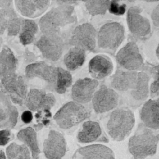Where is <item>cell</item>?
Returning <instances> with one entry per match:
<instances>
[{
  "instance_id": "1",
  "label": "cell",
  "mask_w": 159,
  "mask_h": 159,
  "mask_svg": "<svg viewBox=\"0 0 159 159\" xmlns=\"http://www.w3.org/2000/svg\"><path fill=\"white\" fill-rule=\"evenodd\" d=\"M159 135L153 130L139 124L128 142V149L134 159H145L157 152Z\"/></svg>"
},
{
  "instance_id": "2",
  "label": "cell",
  "mask_w": 159,
  "mask_h": 159,
  "mask_svg": "<svg viewBox=\"0 0 159 159\" xmlns=\"http://www.w3.org/2000/svg\"><path fill=\"white\" fill-rule=\"evenodd\" d=\"M72 5H61L51 9L41 18L39 27L43 35H58L64 27L76 22Z\"/></svg>"
},
{
  "instance_id": "3",
  "label": "cell",
  "mask_w": 159,
  "mask_h": 159,
  "mask_svg": "<svg viewBox=\"0 0 159 159\" xmlns=\"http://www.w3.org/2000/svg\"><path fill=\"white\" fill-rule=\"evenodd\" d=\"M135 123L133 111L127 108H119L112 111L106 123L109 135L115 141H121L129 136Z\"/></svg>"
},
{
  "instance_id": "4",
  "label": "cell",
  "mask_w": 159,
  "mask_h": 159,
  "mask_svg": "<svg viewBox=\"0 0 159 159\" xmlns=\"http://www.w3.org/2000/svg\"><path fill=\"white\" fill-rule=\"evenodd\" d=\"M90 116V111L83 105L70 101L59 109L53 119L61 129L68 130L80 124Z\"/></svg>"
},
{
  "instance_id": "5",
  "label": "cell",
  "mask_w": 159,
  "mask_h": 159,
  "mask_svg": "<svg viewBox=\"0 0 159 159\" xmlns=\"http://www.w3.org/2000/svg\"><path fill=\"white\" fill-rule=\"evenodd\" d=\"M124 39V28L117 22L105 24L98 33V47L104 50H116Z\"/></svg>"
},
{
  "instance_id": "6",
  "label": "cell",
  "mask_w": 159,
  "mask_h": 159,
  "mask_svg": "<svg viewBox=\"0 0 159 159\" xmlns=\"http://www.w3.org/2000/svg\"><path fill=\"white\" fill-rule=\"evenodd\" d=\"M2 92L10 98L15 105L23 106L25 103L28 93V86L25 79L16 73L1 80Z\"/></svg>"
},
{
  "instance_id": "7",
  "label": "cell",
  "mask_w": 159,
  "mask_h": 159,
  "mask_svg": "<svg viewBox=\"0 0 159 159\" xmlns=\"http://www.w3.org/2000/svg\"><path fill=\"white\" fill-rule=\"evenodd\" d=\"M96 36L97 31L93 26L85 23L75 28L70 39L69 43L84 51H93L96 47Z\"/></svg>"
},
{
  "instance_id": "8",
  "label": "cell",
  "mask_w": 159,
  "mask_h": 159,
  "mask_svg": "<svg viewBox=\"0 0 159 159\" xmlns=\"http://www.w3.org/2000/svg\"><path fill=\"white\" fill-rule=\"evenodd\" d=\"M119 99V95L115 90L103 84L96 91L93 97V108L98 114L108 112L117 107Z\"/></svg>"
},
{
  "instance_id": "9",
  "label": "cell",
  "mask_w": 159,
  "mask_h": 159,
  "mask_svg": "<svg viewBox=\"0 0 159 159\" xmlns=\"http://www.w3.org/2000/svg\"><path fill=\"white\" fill-rule=\"evenodd\" d=\"M35 45L43 57L50 61H57L63 54L64 42L58 35H42Z\"/></svg>"
},
{
  "instance_id": "10",
  "label": "cell",
  "mask_w": 159,
  "mask_h": 159,
  "mask_svg": "<svg viewBox=\"0 0 159 159\" xmlns=\"http://www.w3.org/2000/svg\"><path fill=\"white\" fill-rule=\"evenodd\" d=\"M116 59L118 64L128 71L139 69L143 63V58L135 43L130 42L117 53Z\"/></svg>"
},
{
  "instance_id": "11",
  "label": "cell",
  "mask_w": 159,
  "mask_h": 159,
  "mask_svg": "<svg viewBox=\"0 0 159 159\" xmlns=\"http://www.w3.org/2000/svg\"><path fill=\"white\" fill-rule=\"evenodd\" d=\"M56 102L55 97L52 93L34 88L28 93L25 104L30 111L41 112L50 111Z\"/></svg>"
},
{
  "instance_id": "12",
  "label": "cell",
  "mask_w": 159,
  "mask_h": 159,
  "mask_svg": "<svg viewBox=\"0 0 159 159\" xmlns=\"http://www.w3.org/2000/svg\"><path fill=\"white\" fill-rule=\"evenodd\" d=\"M142 9L139 6H132L127 13V26L132 34L138 37H147L151 32V24L148 19L141 15Z\"/></svg>"
},
{
  "instance_id": "13",
  "label": "cell",
  "mask_w": 159,
  "mask_h": 159,
  "mask_svg": "<svg viewBox=\"0 0 159 159\" xmlns=\"http://www.w3.org/2000/svg\"><path fill=\"white\" fill-rule=\"evenodd\" d=\"M66 143L63 134L51 130L44 140L43 152L47 159H62L66 153Z\"/></svg>"
},
{
  "instance_id": "14",
  "label": "cell",
  "mask_w": 159,
  "mask_h": 159,
  "mask_svg": "<svg viewBox=\"0 0 159 159\" xmlns=\"http://www.w3.org/2000/svg\"><path fill=\"white\" fill-rule=\"evenodd\" d=\"M99 85L97 80L85 78L79 79L73 84L71 89V97L73 101L85 104L92 101Z\"/></svg>"
},
{
  "instance_id": "15",
  "label": "cell",
  "mask_w": 159,
  "mask_h": 159,
  "mask_svg": "<svg viewBox=\"0 0 159 159\" xmlns=\"http://www.w3.org/2000/svg\"><path fill=\"white\" fill-rule=\"evenodd\" d=\"M18 110L6 93L0 91V129L11 130L18 119Z\"/></svg>"
},
{
  "instance_id": "16",
  "label": "cell",
  "mask_w": 159,
  "mask_h": 159,
  "mask_svg": "<svg viewBox=\"0 0 159 159\" xmlns=\"http://www.w3.org/2000/svg\"><path fill=\"white\" fill-rule=\"evenodd\" d=\"M25 76L28 79L39 78L48 84H55L57 78V67L44 62H35L27 66Z\"/></svg>"
},
{
  "instance_id": "17",
  "label": "cell",
  "mask_w": 159,
  "mask_h": 159,
  "mask_svg": "<svg viewBox=\"0 0 159 159\" xmlns=\"http://www.w3.org/2000/svg\"><path fill=\"white\" fill-rule=\"evenodd\" d=\"M49 0H16V7L18 12L25 17L35 18L41 16L49 8Z\"/></svg>"
},
{
  "instance_id": "18",
  "label": "cell",
  "mask_w": 159,
  "mask_h": 159,
  "mask_svg": "<svg viewBox=\"0 0 159 159\" xmlns=\"http://www.w3.org/2000/svg\"><path fill=\"white\" fill-rule=\"evenodd\" d=\"M138 72L118 69L111 77V84L113 90L120 92L134 91L137 81Z\"/></svg>"
},
{
  "instance_id": "19",
  "label": "cell",
  "mask_w": 159,
  "mask_h": 159,
  "mask_svg": "<svg viewBox=\"0 0 159 159\" xmlns=\"http://www.w3.org/2000/svg\"><path fill=\"white\" fill-rule=\"evenodd\" d=\"M88 66L89 73L94 80H103L113 72V63L105 55H98L94 57L90 60Z\"/></svg>"
},
{
  "instance_id": "20",
  "label": "cell",
  "mask_w": 159,
  "mask_h": 159,
  "mask_svg": "<svg viewBox=\"0 0 159 159\" xmlns=\"http://www.w3.org/2000/svg\"><path fill=\"white\" fill-rule=\"evenodd\" d=\"M74 159H115L111 149L102 144H93L80 148Z\"/></svg>"
},
{
  "instance_id": "21",
  "label": "cell",
  "mask_w": 159,
  "mask_h": 159,
  "mask_svg": "<svg viewBox=\"0 0 159 159\" xmlns=\"http://www.w3.org/2000/svg\"><path fill=\"white\" fill-rule=\"evenodd\" d=\"M142 124L152 130L159 128V98L148 100L143 105L140 112Z\"/></svg>"
},
{
  "instance_id": "22",
  "label": "cell",
  "mask_w": 159,
  "mask_h": 159,
  "mask_svg": "<svg viewBox=\"0 0 159 159\" xmlns=\"http://www.w3.org/2000/svg\"><path fill=\"white\" fill-rule=\"evenodd\" d=\"M18 61L14 54L7 46L0 52V80L16 73Z\"/></svg>"
},
{
  "instance_id": "23",
  "label": "cell",
  "mask_w": 159,
  "mask_h": 159,
  "mask_svg": "<svg viewBox=\"0 0 159 159\" xmlns=\"http://www.w3.org/2000/svg\"><path fill=\"white\" fill-rule=\"evenodd\" d=\"M102 134V128L98 122L86 121L83 124L81 130L78 133L77 139L81 143H92L98 139Z\"/></svg>"
},
{
  "instance_id": "24",
  "label": "cell",
  "mask_w": 159,
  "mask_h": 159,
  "mask_svg": "<svg viewBox=\"0 0 159 159\" xmlns=\"http://www.w3.org/2000/svg\"><path fill=\"white\" fill-rule=\"evenodd\" d=\"M17 137L24 143L30 150L32 159H39L41 151L39 147L37 132L31 127H28L20 130Z\"/></svg>"
},
{
  "instance_id": "25",
  "label": "cell",
  "mask_w": 159,
  "mask_h": 159,
  "mask_svg": "<svg viewBox=\"0 0 159 159\" xmlns=\"http://www.w3.org/2000/svg\"><path fill=\"white\" fill-rule=\"evenodd\" d=\"M85 61V51L77 47L70 48L65 55L64 62L70 71H74L81 67Z\"/></svg>"
},
{
  "instance_id": "26",
  "label": "cell",
  "mask_w": 159,
  "mask_h": 159,
  "mask_svg": "<svg viewBox=\"0 0 159 159\" xmlns=\"http://www.w3.org/2000/svg\"><path fill=\"white\" fill-rule=\"evenodd\" d=\"M150 78L146 72L141 71L138 72L137 81L135 88L131 92L133 98L138 101L146 100L149 94Z\"/></svg>"
},
{
  "instance_id": "27",
  "label": "cell",
  "mask_w": 159,
  "mask_h": 159,
  "mask_svg": "<svg viewBox=\"0 0 159 159\" xmlns=\"http://www.w3.org/2000/svg\"><path fill=\"white\" fill-rule=\"evenodd\" d=\"M38 25L33 20L23 19L21 31L19 33V40L24 46L33 42L38 32Z\"/></svg>"
},
{
  "instance_id": "28",
  "label": "cell",
  "mask_w": 159,
  "mask_h": 159,
  "mask_svg": "<svg viewBox=\"0 0 159 159\" xmlns=\"http://www.w3.org/2000/svg\"><path fill=\"white\" fill-rule=\"evenodd\" d=\"M72 83V75L70 71L61 67H57V78L55 89L57 93H65Z\"/></svg>"
},
{
  "instance_id": "29",
  "label": "cell",
  "mask_w": 159,
  "mask_h": 159,
  "mask_svg": "<svg viewBox=\"0 0 159 159\" xmlns=\"http://www.w3.org/2000/svg\"><path fill=\"white\" fill-rule=\"evenodd\" d=\"M7 159H31V152L25 144L11 143L6 149Z\"/></svg>"
},
{
  "instance_id": "30",
  "label": "cell",
  "mask_w": 159,
  "mask_h": 159,
  "mask_svg": "<svg viewBox=\"0 0 159 159\" xmlns=\"http://www.w3.org/2000/svg\"><path fill=\"white\" fill-rule=\"evenodd\" d=\"M85 7L92 16L103 15L109 8L111 1H84Z\"/></svg>"
},
{
  "instance_id": "31",
  "label": "cell",
  "mask_w": 159,
  "mask_h": 159,
  "mask_svg": "<svg viewBox=\"0 0 159 159\" xmlns=\"http://www.w3.org/2000/svg\"><path fill=\"white\" fill-rule=\"evenodd\" d=\"M17 17V14L11 7L0 10V36L4 34L12 21Z\"/></svg>"
},
{
  "instance_id": "32",
  "label": "cell",
  "mask_w": 159,
  "mask_h": 159,
  "mask_svg": "<svg viewBox=\"0 0 159 159\" xmlns=\"http://www.w3.org/2000/svg\"><path fill=\"white\" fill-rule=\"evenodd\" d=\"M23 21V19L18 16L15 18L7 29L8 36L13 37L19 34L22 28Z\"/></svg>"
},
{
  "instance_id": "33",
  "label": "cell",
  "mask_w": 159,
  "mask_h": 159,
  "mask_svg": "<svg viewBox=\"0 0 159 159\" xmlns=\"http://www.w3.org/2000/svg\"><path fill=\"white\" fill-rule=\"evenodd\" d=\"M118 1H111L109 11L111 14L116 16H122L126 11V5L125 4L120 5Z\"/></svg>"
},
{
  "instance_id": "34",
  "label": "cell",
  "mask_w": 159,
  "mask_h": 159,
  "mask_svg": "<svg viewBox=\"0 0 159 159\" xmlns=\"http://www.w3.org/2000/svg\"><path fill=\"white\" fill-rule=\"evenodd\" d=\"M11 130L1 129L0 130V146H5L9 143L11 139Z\"/></svg>"
},
{
  "instance_id": "35",
  "label": "cell",
  "mask_w": 159,
  "mask_h": 159,
  "mask_svg": "<svg viewBox=\"0 0 159 159\" xmlns=\"http://www.w3.org/2000/svg\"><path fill=\"white\" fill-rule=\"evenodd\" d=\"M153 75L154 80L153 82L151 84L149 91H150L151 96L154 98L159 96V74L157 72L153 73Z\"/></svg>"
},
{
  "instance_id": "36",
  "label": "cell",
  "mask_w": 159,
  "mask_h": 159,
  "mask_svg": "<svg viewBox=\"0 0 159 159\" xmlns=\"http://www.w3.org/2000/svg\"><path fill=\"white\" fill-rule=\"evenodd\" d=\"M151 19L153 25L156 27H159V4L153 10L151 13Z\"/></svg>"
},
{
  "instance_id": "37",
  "label": "cell",
  "mask_w": 159,
  "mask_h": 159,
  "mask_svg": "<svg viewBox=\"0 0 159 159\" xmlns=\"http://www.w3.org/2000/svg\"><path fill=\"white\" fill-rule=\"evenodd\" d=\"M21 119L23 122L25 123H30L33 120V114L30 111H25L22 113L21 115Z\"/></svg>"
},
{
  "instance_id": "38",
  "label": "cell",
  "mask_w": 159,
  "mask_h": 159,
  "mask_svg": "<svg viewBox=\"0 0 159 159\" xmlns=\"http://www.w3.org/2000/svg\"><path fill=\"white\" fill-rule=\"evenodd\" d=\"M12 2V1H0V7L3 9L11 8Z\"/></svg>"
},
{
  "instance_id": "39",
  "label": "cell",
  "mask_w": 159,
  "mask_h": 159,
  "mask_svg": "<svg viewBox=\"0 0 159 159\" xmlns=\"http://www.w3.org/2000/svg\"><path fill=\"white\" fill-rule=\"evenodd\" d=\"M57 3L59 5H72L76 4L78 2L77 1H57Z\"/></svg>"
},
{
  "instance_id": "40",
  "label": "cell",
  "mask_w": 159,
  "mask_h": 159,
  "mask_svg": "<svg viewBox=\"0 0 159 159\" xmlns=\"http://www.w3.org/2000/svg\"><path fill=\"white\" fill-rule=\"evenodd\" d=\"M0 159H7L6 153L2 150H0Z\"/></svg>"
},
{
  "instance_id": "41",
  "label": "cell",
  "mask_w": 159,
  "mask_h": 159,
  "mask_svg": "<svg viewBox=\"0 0 159 159\" xmlns=\"http://www.w3.org/2000/svg\"><path fill=\"white\" fill-rule=\"evenodd\" d=\"M156 56H157V58H158V59H159V46H158V47H157V49H156Z\"/></svg>"
},
{
  "instance_id": "42",
  "label": "cell",
  "mask_w": 159,
  "mask_h": 159,
  "mask_svg": "<svg viewBox=\"0 0 159 159\" xmlns=\"http://www.w3.org/2000/svg\"><path fill=\"white\" fill-rule=\"evenodd\" d=\"M1 41H0V47H1Z\"/></svg>"
}]
</instances>
